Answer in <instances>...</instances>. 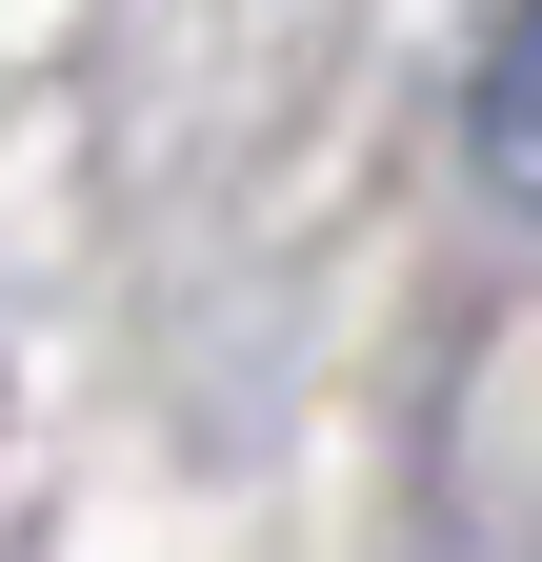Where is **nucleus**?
Masks as SVG:
<instances>
[{"instance_id": "nucleus-1", "label": "nucleus", "mask_w": 542, "mask_h": 562, "mask_svg": "<svg viewBox=\"0 0 542 562\" xmlns=\"http://www.w3.org/2000/svg\"><path fill=\"white\" fill-rule=\"evenodd\" d=\"M462 161H483L522 222H542V0H503V41H483V81H462Z\"/></svg>"}]
</instances>
